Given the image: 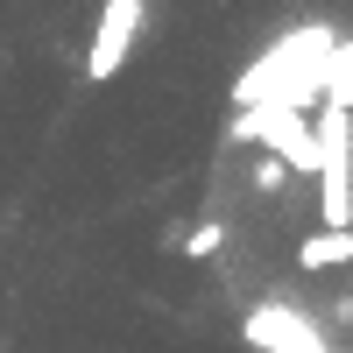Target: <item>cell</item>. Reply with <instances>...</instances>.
I'll use <instances>...</instances> for the list:
<instances>
[{"instance_id": "1", "label": "cell", "mask_w": 353, "mask_h": 353, "mask_svg": "<svg viewBox=\"0 0 353 353\" xmlns=\"http://www.w3.org/2000/svg\"><path fill=\"white\" fill-rule=\"evenodd\" d=\"M332 43H339V28H325V21H304L290 43L261 50L254 64H248L241 78H233V99H241V113H248V106H283V113H304V106H318V71H325Z\"/></svg>"}, {"instance_id": "2", "label": "cell", "mask_w": 353, "mask_h": 353, "mask_svg": "<svg viewBox=\"0 0 353 353\" xmlns=\"http://www.w3.org/2000/svg\"><path fill=\"white\" fill-rule=\"evenodd\" d=\"M141 21H149V8H141V0H106V8H99L92 57H85V78H92V85H113V78H121V64H128Z\"/></svg>"}, {"instance_id": "3", "label": "cell", "mask_w": 353, "mask_h": 353, "mask_svg": "<svg viewBox=\"0 0 353 353\" xmlns=\"http://www.w3.org/2000/svg\"><path fill=\"white\" fill-rule=\"evenodd\" d=\"M297 325H304V311L283 304V297H269V304H254V311L241 318V339H248L254 353H283L290 339H297Z\"/></svg>"}, {"instance_id": "4", "label": "cell", "mask_w": 353, "mask_h": 353, "mask_svg": "<svg viewBox=\"0 0 353 353\" xmlns=\"http://www.w3.org/2000/svg\"><path fill=\"white\" fill-rule=\"evenodd\" d=\"M297 269L304 276H325V269H353V233H311L297 248Z\"/></svg>"}, {"instance_id": "5", "label": "cell", "mask_w": 353, "mask_h": 353, "mask_svg": "<svg viewBox=\"0 0 353 353\" xmlns=\"http://www.w3.org/2000/svg\"><path fill=\"white\" fill-rule=\"evenodd\" d=\"M219 248H226V219H219V212L198 219V226L184 233V261H219Z\"/></svg>"}, {"instance_id": "6", "label": "cell", "mask_w": 353, "mask_h": 353, "mask_svg": "<svg viewBox=\"0 0 353 353\" xmlns=\"http://www.w3.org/2000/svg\"><path fill=\"white\" fill-rule=\"evenodd\" d=\"M283 191H290V170H283L276 156H261V163H254V198H283Z\"/></svg>"}, {"instance_id": "7", "label": "cell", "mask_w": 353, "mask_h": 353, "mask_svg": "<svg viewBox=\"0 0 353 353\" xmlns=\"http://www.w3.org/2000/svg\"><path fill=\"white\" fill-rule=\"evenodd\" d=\"M283 353H332V346H325V332H318L311 318H304V325H297V339H290Z\"/></svg>"}]
</instances>
